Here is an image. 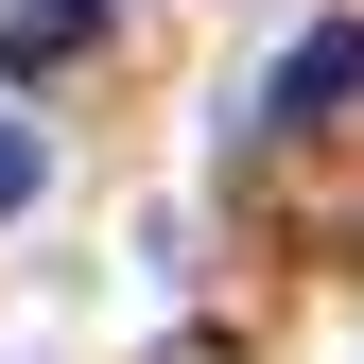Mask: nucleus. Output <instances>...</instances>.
Segmentation results:
<instances>
[{
	"label": "nucleus",
	"mask_w": 364,
	"mask_h": 364,
	"mask_svg": "<svg viewBox=\"0 0 364 364\" xmlns=\"http://www.w3.org/2000/svg\"><path fill=\"white\" fill-rule=\"evenodd\" d=\"M347 105H364V18H312L295 53L260 70V122H295V139H312V122H347Z\"/></svg>",
	"instance_id": "1"
},
{
	"label": "nucleus",
	"mask_w": 364,
	"mask_h": 364,
	"mask_svg": "<svg viewBox=\"0 0 364 364\" xmlns=\"http://www.w3.org/2000/svg\"><path fill=\"white\" fill-rule=\"evenodd\" d=\"M70 35H87V0H0V70H53Z\"/></svg>",
	"instance_id": "2"
},
{
	"label": "nucleus",
	"mask_w": 364,
	"mask_h": 364,
	"mask_svg": "<svg viewBox=\"0 0 364 364\" xmlns=\"http://www.w3.org/2000/svg\"><path fill=\"white\" fill-rule=\"evenodd\" d=\"M35 173H53V156H35V122L0 105V208H35Z\"/></svg>",
	"instance_id": "3"
}]
</instances>
